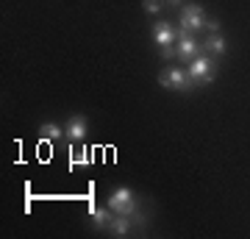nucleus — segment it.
<instances>
[{"label":"nucleus","mask_w":250,"mask_h":239,"mask_svg":"<svg viewBox=\"0 0 250 239\" xmlns=\"http://www.w3.org/2000/svg\"><path fill=\"white\" fill-rule=\"evenodd\" d=\"M203 25H206L203 9H200L197 3H187V6L181 9V31H187V34H195V31H200Z\"/></svg>","instance_id":"obj_2"},{"label":"nucleus","mask_w":250,"mask_h":239,"mask_svg":"<svg viewBox=\"0 0 250 239\" xmlns=\"http://www.w3.org/2000/svg\"><path fill=\"white\" fill-rule=\"evenodd\" d=\"M153 39H156V44H172L175 34H172V28L167 22H156L153 25Z\"/></svg>","instance_id":"obj_9"},{"label":"nucleus","mask_w":250,"mask_h":239,"mask_svg":"<svg viewBox=\"0 0 250 239\" xmlns=\"http://www.w3.org/2000/svg\"><path fill=\"white\" fill-rule=\"evenodd\" d=\"M172 56H178V50L172 44H161V59H172Z\"/></svg>","instance_id":"obj_14"},{"label":"nucleus","mask_w":250,"mask_h":239,"mask_svg":"<svg viewBox=\"0 0 250 239\" xmlns=\"http://www.w3.org/2000/svg\"><path fill=\"white\" fill-rule=\"evenodd\" d=\"M161 3H164V0H142V6H145V11H147V14H159Z\"/></svg>","instance_id":"obj_13"},{"label":"nucleus","mask_w":250,"mask_h":239,"mask_svg":"<svg viewBox=\"0 0 250 239\" xmlns=\"http://www.w3.org/2000/svg\"><path fill=\"white\" fill-rule=\"evenodd\" d=\"M225 50H228V42H225L220 34H211L208 39H206V53H211V56H223Z\"/></svg>","instance_id":"obj_10"},{"label":"nucleus","mask_w":250,"mask_h":239,"mask_svg":"<svg viewBox=\"0 0 250 239\" xmlns=\"http://www.w3.org/2000/svg\"><path fill=\"white\" fill-rule=\"evenodd\" d=\"M214 70H217V62L208 59V56H197L192 67H189V81L192 84H203V81H211L214 78Z\"/></svg>","instance_id":"obj_3"},{"label":"nucleus","mask_w":250,"mask_h":239,"mask_svg":"<svg viewBox=\"0 0 250 239\" xmlns=\"http://www.w3.org/2000/svg\"><path fill=\"white\" fill-rule=\"evenodd\" d=\"M206 28H208V31H220V20H208V22H206Z\"/></svg>","instance_id":"obj_15"},{"label":"nucleus","mask_w":250,"mask_h":239,"mask_svg":"<svg viewBox=\"0 0 250 239\" xmlns=\"http://www.w3.org/2000/svg\"><path fill=\"white\" fill-rule=\"evenodd\" d=\"M159 84H161V87H167V89H189V87H192L189 72L184 75V70H175V67L164 72V75L159 78Z\"/></svg>","instance_id":"obj_4"},{"label":"nucleus","mask_w":250,"mask_h":239,"mask_svg":"<svg viewBox=\"0 0 250 239\" xmlns=\"http://www.w3.org/2000/svg\"><path fill=\"white\" fill-rule=\"evenodd\" d=\"M67 136H70V139H75V142H81L83 139V136H86V120H83V117H72L70 123H67Z\"/></svg>","instance_id":"obj_7"},{"label":"nucleus","mask_w":250,"mask_h":239,"mask_svg":"<svg viewBox=\"0 0 250 239\" xmlns=\"http://www.w3.org/2000/svg\"><path fill=\"white\" fill-rule=\"evenodd\" d=\"M131 225H134V220H131L128 214H114L111 222H108V231H111L114 237H125V234L131 231Z\"/></svg>","instance_id":"obj_5"},{"label":"nucleus","mask_w":250,"mask_h":239,"mask_svg":"<svg viewBox=\"0 0 250 239\" xmlns=\"http://www.w3.org/2000/svg\"><path fill=\"white\" fill-rule=\"evenodd\" d=\"M167 3H170V6H181V0H167Z\"/></svg>","instance_id":"obj_16"},{"label":"nucleus","mask_w":250,"mask_h":239,"mask_svg":"<svg viewBox=\"0 0 250 239\" xmlns=\"http://www.w3.org/2000/svg\"><path fill=\"white\" fill-rule=\"evenodd\" d=\"M72 164H89V156H86V151H70V167Z\"/></svg>","instance_id":"obj_12"},{"label":"nucleus","mask_w":250,"mask_h":239,"mask_svg":"<svg viewBox=\"0 0 250 239\" xmlns=\"http://www.w3.org/2000/svg\"><path fill=\"white\" fill-rule=\"evenodd\" d=\"M89 214H92L95 228H108V222H111V217H114V212H111V209H98L95 203L89 206Z\"/></svg>","instance_id":"obj_8"},{"label":"nucleus","mask_w":250,"mask_h":239,"mask_svg":"<svg viewBox=\"0 0 250 239\" xmlns=\"http://www.w3.org/2000/svg\"><path fill=\"white\" fill-rule=\"evenodd\" d=\"M178 56L181 59H192V56L197 53V42L192 39V34H187V31H181V39H178Z\"/></svg>","instance_id":"obj_6"},{"label":"nucleus","mask_w":250,"mask_h":239,"mask_svg":"<svg viewBox=\"0 0 250 239\" xmlns=\"http://www.w3.org/2000/svg\"><path fill=\"white\" fill-rule=\"evenodd\" d=\"M108 209L114 214H131L136 212V200H134V192L128 189V186H120V189H114L111 195H108Z\"/></svg>","instance_id":"obj_1"},{"label":"nucleus","mask_w":250,"mask_h":239,"mask_svg":"<svg viewBox=\"0 0 250 239\" xmlns=\"http://www.w3.org/2000/svg\"><path fill=\"white\" fill-rule=\"evenodd\" d=\"M39 133H42V139H62L64 136V131L56 123H45L42 128H39Z\"/></svg>","instance_id":"obj_11"}]
</instances>
